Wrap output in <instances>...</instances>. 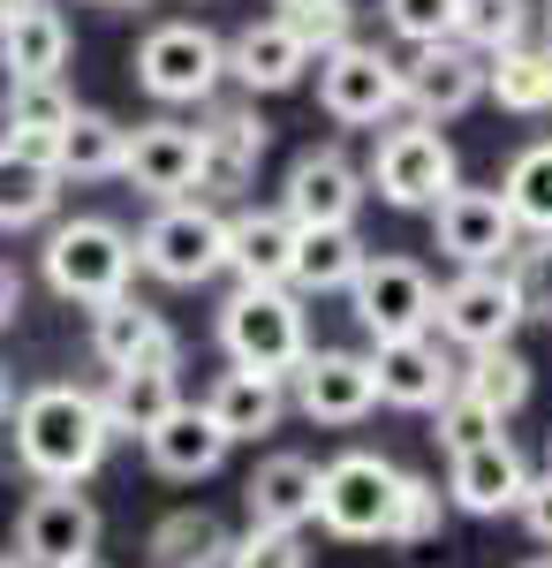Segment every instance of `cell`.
Returning a JSON list of instances; mask_svg holds the SVG:
<instances>
[{
    "instance_id": "6da1fadb",
    "label": "cell",
    "mask_w": 552,
    "mask_h": 568,
    "mask_svg": "<svg viewBox=\"0 0 552 568\" xmlns=\"http://www.w3.org/2000/svg\"><path fill=\"white\" fill-rule=\"evenodd\" d=\"M8 439H16V463L39 485H84L106 463V417H99V394L69 387V379H45L8 409Z\"/></svg>"
},
{
    "instance_id": "7a4b0ae2",
    "label": "cell",
    "mask_w": 552,
    "mask_h": 568,
    "mask_svg": "<svg viewBox=\"0 0 552 568\" xmlns=\"http://www.w3.org/2000/svg\"><path fill=\"white\" fill-rule=\"evenodd\" d=\"M219 349L235 356V372H265V379H296V364L310 356L303 334V296L296 288H235L219 304Z\"/></svg>"
},
{
    "instance_id": "3957f363",
    "label": "cell",
    "mask_w": 552,
    "mask_h": 568,
    "mask_svg": "<svg viewBox=\"0 0 552 568\" xmlns=\"http://www.w3.org/2000/svg\"><path fill=\"white\" fill-rule=\"evenodd\" d=\"M129 273H136V243L114 220L76 213L45 235V281L69 304H114V296H129Z\"/></svg>"
},
{
    "instance_id": "277c9868",
    "label": "cell",
    "mask_w": 552,
    "mask_h": 568,
    "mask_svg": "<svg viewBox=\"0 0 552 568\" xmlns=\"http://www.w3.org/2000/svg\"><path fill=\"white\" fill-rule=\"evenodd\" d=\"M129 243H136V265L167 288H205L213 273H227V213L197 205V197L160 205L144 220V235H129Z\"/></svg>"
},
{
    "instance_id": "5b68a950",
    "label": "cell",
    "mask_w": 552,
    "mask_h": 568,
    "mask_svg": "<svg viewBox=\"0 0 552 568\" xmlns=\"http://www.w3.org/2000/svg\"><path fill=\"white\" fill-rule=\"evenodd\" d=\"M227 77V39L205 23H152L136 39V84L160 106H205Z\"/></svg>"
},
{
    "instance_id": "8992f818",
    "label": "cell",
    "mask_w": 552,
    "mask_h": 568,
    "mask_svg": "<svg viewBox=\"0 0 552 568\" xmlns=\"http://www.w3.org/2000/svg\"><path fill=\"white\" fill-rule=\"evenodd\" d=\"M393 493H401V470L386 455H371V447H348L334 463H318V524L334 530V538H348V546L386 538Z\"/></svg>"
},
{
    "instance_id": "52a82bcc",
    "label": "cell",
    "mask_w": 552,
    "mask_h": 568,
    "mask_svg": "<svg viewBox=\"0 0 552 568\" xmlns=\"http://www.w3.org/2000/svg\"><path fill=\"white\" fill-rule=\"evenodd\" d=\"M371 190H379L393 213H431L454 182H462V168H454V144L439 130H425V122H409V130H386L379 152H371Z\"/></svg>"
},
{
    "instance_id": "ba28073f",
    "label": "cell",
    "mask_w": 552,
    "mask_h": 568,
    "mask_svg": "<svg viewBox=\"0 0 552 568\" xmlns=\"http://www.w3.org/2000/svg\"><path fill=\"white\" fill-rule=\"evenodd\" d=\"M16 561L23 568H84L99 561V508L76 485H39L16 508Z\"/></svg>"
},
{
    "instance_id": "9c48e42d",
    "label": "cell",
    "mask_w": 552,
    "mask_h": 568,
    "mask_svg": "<svg viewBox=\"0 0 552 568\" xmlns=\"http://www.w3.org/2000/svg\"><path fill=\"white\" fill-rule=\"evenodd\" d=\"M431 243H439V258H454L462 273H500L514 258V243H522V227H514L500 190H462L454 182L431 205Z\"/></svg>"
},
{
    "instance_id": "30bf717a",
    "label": "cell",
    "mask_w": 552,
    "mask_h": 568,
    "mask_svg": "<svg viewBox=\"0 0 552 568\" xmlns=\"http://www.w3.org/2000/svg\"><path fill=\"white\" fill-rule=\"evenodd\" d=\"M348 304H356V326L371 342H417V334H431L439 288H431V273L417 258H364Z\"/></svg>"
},
{
    "instance_id": "8fae6325",
    "label": "cell",
    "mask_w": 552,
    "mask_h": 568,
    "mask_svg": "<svg viewBox=\"0 0 552 568\" xmlns=\"http://www.w3.org/2000/svg\"><path fill=\"white\" fill-rule=\"evenodd\" d=\"M265 144H273V130H265V114L257 106H213L205 122H197V205H235L243 190H251V175H257V160H265Z\"/></svg>"
},
{
    "instance_id": "7c38bea8",
    "label": "cell",
    "mask_w": 552,
    "mask_h": 568,
    "mask_svg": "<svg viewBox=\"0 0 552 568\" xmlns=\"http://www.w3.org/2000/svg\"><path fill=\"white\" fill-rule=\"evenodd\" d=\"M318 106L334 114L340 130H371V122H386L393 106H401V61L393 53H379V45H340V53H326L318 61Z\"/></svg>"
},
{
    "instance_id": "4fadbf2b",
    "label": "cell",
    "mask_w": 552,
    "mask_h": 568,
    "mask_svg": "<svg viewBox=\"0 0 552 568\" xmlns=\"http://www.w3.org/2000/svg\"><path fill=\"white\" fill-rule=\"evenodd\" d=\"M431 326H439V342H454L462 356L514 349L522 311H514L508 273H454V281L439 288V304H431Z\"/></svg>"
},
{
    "instance_id": "5bb4252c",
    "label": "cell",
    "mask_w": 552,
    "mask_h": 568,
    "mask_svg": "<svg viewBox=\"0 0 552 568\" xmlns=\"http://www.w3.org/2000/svg\"><path fill=\"white\" fill-rule=\"evenodd\" d=\"M356 205H364V175L340 144H310L280 182V213L296 235L303 227H356Z\"/></svg>"
},
{
    "instance_id": "9a60e30c",
    "label": "cell",
    "mask_w": 552,
    "mask_h": 568,
    "mask_svg": "<svg viewBox=\"0 0 552 568\" xmlns=\"http://www.w3.org/2000/svg\"><path fill=\"white\" fill-rule=\"evenodd\" d=\"M477 99H484V61H477L469 45L439 39V45H417V53L401 61V106H409L425 130L469 114Z\"/></svg>"
},
{
    "instance_id": "2e32d148",
    "label": "cell",
    "mask_w": 552,
    "mask_h": 568,
    "mask_svg": "<svg viewBox=\"0 0 552 568\" xmlns=\"http://www.w3.org/2000/svg\"><path fill=\"white\" fill-rule=\"evenodd\" d=\"M91 356L106 372H182V342L152 304L114 296V304H91Z\"/></svg>"
},
{
    "instance_id": "e0dca14e",
    "label": "cell",
    "mask_w": 552,
    "mask_h": 568,
    "mask_svg": "<svg viewBox=\"0 0 552 568\" xmlns=\"http://www.w3.org/2000/svg\"><path fill=\"white\" fill-rule=\"evenodd\" d=\"M288 387H296V409L310 425H364V417L379 409L371 356H356V349H310Z\"/></svg>"
},
{
    "instance_id": "ac0fdd59",
    "label": "cell",
    "mask_w": 552,
    "mask_h": 568,
    "mask_svg": "<svg viewBox=\"0 0 552 568\" xmlns=\"http://www.w3.org/2000/svg\"><path fill=\"white\" fill-rule=\"evenodd\" d=\"M197 160L205 152L190 122H136L122 152V182L144 190L152 205H182V197H197Z\"/></svg>"
},
{
    "instance_id": "d6986e66",
    "label": "cell",
    "mask_w": 552,
    "mask_h": 568,
    "mask_svg": "<svg viewBox=\"0 0 552 568\" xmlns=\"http://www.w3.org/2000/svg\"><path fill=\"white\" fill-rule=\"evenodd\" d=\"M371 387L393 409H439L447 394L462 387V364L431 334H417V342H371Z\"/></svg>"
},
{
    "instance_id": "ffe728a7",
    "label": "cell",
    "mask_w": 552,
    "mask_h": 568,
    "mask_svg": "<svg viewBox=\"0 0 552 568\" xmlns=\"http://www.w3.org/2000/svg\"><path fill=\"white\" fill-rule=\"evenodd\" d=\"M69 69V16L53 0L0 8V77L8 84H61Z\"/></svg>"
},
{
    "instance_id": "44dd1931",
    "label": "cell",
    "mask_w": 552,
    "mask_h": 568,
    "mask_svg": "<svg viewBox=\"0 0 552 568\" xmlns=\"http://www.w3.org/2000/svg\"><path fill=\"white\" fill-rule=\"evenodd\" d=\"M522 493H530V463L508 433L447 463V500L462 516H508V508H522Z\"/></svg>"
},
{
    "instance_id": "7402d4cb",
    "label": "cell",
    "mask_w": 552,
    "mask_h": 568,
    "mask_svg": "<svg viewBox=\"0 0 552 568\" xmlns=\"http://www.w3.org/2000/svg\"><path fill=\"white\" fill-rule=\"evenodd\" d=\"M243 508H251V530H303L318 524V463L296 455V447H280V455H265L243 485Z\"/></svg>"
},
{
    "instance_id": "603a6c76",
    "label": "cell",
    "mask_w": 552,
    "mask_h": 568,
    "mask_svg": "<svg viewBox=\"0 0 552 568\" xmlns=\"http://www.w3.org/2000/svg\"><path fill=\"white\" fill-rule=\"evenodd\" d=\"M227 273L243 281V288H288V273H296V227L288 213L273 205V213H227Z\"/></svg>"
},
{
    "instance_id": "cb8c5ba5",
    "label": "cell",
    "mask_w": 552,
    "mask_h": 568,
    "mask_svg": "<svg viewBox=\"0 0 552 568\" xmlns=\"http://www.w3.org/2000/svg\"><path fill=\"white\" fill-rule=\"evenodd\" d=\"M303 69H318L310 53L296 45V31L280 23V16H265V23H243L235 39H227V77L251 91H288V84H303Z\"/></svg>"
},
{
    "instance_id": "d4e9b609",
    "label": "cell",
    "mask_w": 552,
    "mask_h": 568,
    "mask_svg": "<svg viewBox=\"0 0 552 568\" xmlns=\"http://www.w3.org/2000/svg\"><path fill=\"white\" fill-rule=\"evenodd\" d=\"M197 409H205V417L219 425V439L235 447V439H265L280 417H288V387L265 379V372H219L213 394H205Z\"/></svg>"
},
{
    "instance_id": "484cf974",
    "label": "cell",
    "mask_w": 552,
    "mask_h": 568,
    "mask_svg": "<svg viewBox=\"0 0 552 568\" xmlns=\"http://www.w3.org/2000/svg\"><path fill=\"white\" fill-rule=\"evenodd\" d=\"M182 409V379L174 372H106V394H99V417L114 439H152Z\"/></svg>"
},
{
    "instance_id": "4316f807",
    "label": "cell",
    "mask_w": 552,
    "mask_h": 568,
    "mask_svg": "<svg viewBox=\"0 0 552 568\" xmlns=\"http://www.w3.org/2000/svg\"><path fill=\"white\" fill-rule=\"evenodd\" d=\"M144 455H152V470L174 485H197V478H213L219 463H227V439H219V425L197 409V402H182L160 433L144 439Z\"/></svg>"
},
{
    "instance_id": "83f0119b",
    "label": "cell",
    "mask_w": 552,
    "mask_h": 568,
    "mask_svg": "<svg viewBox=\"0 0 552 568\" xmlns=\"http://www.w3.org/2000/svg\"><path fill=\"white\" fill-rule=\"evenodd\" d=\"M122 152H129L122 122L99 114V106H76V122L53 136V175L61 182H106V175H122Z\"/></svg>"
},
{
    "instance_id": "f1b7e54d",
    "label": "cell",
    "mask_w": 552,
    "mask_h": 568,
    "mask_svg": "<svg viewBox=\"0 0 552 568\" xmlns=\"http://www.w3.org/2000/svg\"><path fill=\"white\" fill-rule=\"evenodd\" d=\"M364 258H371V251H364V235H356V227H303L288 288H296V296H334V288H356Z\"/></svg>"
},
{
    "instance_id": "f546056e",
    "label": "cell",
    "mask_w": 552,
    "mask_h": 568,
    "mask_svg": "<svg viewBox=\"0 0 552 568\" xmlns=\"http://www.w3.org/2000/svg\"><path fill=\"white\" fill-rule=\"evenodd\" d=\"M0 122H8V136H0V144H16V152H39L45 168H53V136L76 122V99H69V84H8V106H0Z\"/></svg>"
},
{
    "instance_id": "4dcf8cb0",
    "label": "cell",
    "mask_w": 552,
    "mask_h": 568,
    "mask_svg": "<svg viewBox=\"0 0 552 568\" xmlns=\"http://www.w3.org/2000/svg\"><path fill=\"white\" fill-rule=\"evenodd\" d=\"M227 524H219L213 508H174L152 524V561L160 568H227Z\"/></svg>"
},
{
    "instance_id": "1f68e13d",
    "label": "cell",
    "mask_w": 552,
    "mask_h": 568,
    "mask_svg": "<svg viewBox=\"0 0 552 568\" xmlns=\"http://www.w3.org/2000/svg\"><path fill=\"white\" fill-rule=\"evenodd\" d=\"M61 205V175L45 168L39 152L0 144V227H39Z\"/></svg>"
},
{
    "instance_id": "d6a6232c",
    "label": "cell",
    "mask_w": 552,
    "mask_h": 568,
    "mask_svg": "<svg viewBox=\"0 0 552 568\" xmlns=\"http://www.w3.org/2000/svg\"><path fill=\"white\" fill-rule=\"evenodd\" d=\"M530 0H454V45H469L477 61L530 45Z\"/></svg>"
},
{
    "instance_id": "836d02e7",
    "label": "cell",
    "mask_w": 552,
    "mask_h": 568,
    "mask_svg": "<svg viewBox=\"0 0 552 568\" xmlns=\"http://www.w3.org/2000/svg\"><path fill=\"white\" fill-rule=\"evenodd\" d=\"M530 387H538V364H530L522 349H484V356H469V364H462V394H469V402H484L500 425L530 402Z\"/></svg>"
},
{
    "instance_id": "e575fe53",
    "label": "cell",
    "mask_w": 552,
    "mask_h": 568,
    "mask_svg": "<svg viewBox=\"0 0 552 568\" xmlns=\"http://www.w3.org/2000/svg\"><path fill=\"white\" fill-rule=\"evenodd\" d=\"M500 197H508V213H514V227H522V235H552V136L522 144V152L508 160Z\"/></svg>"
},
{
    "instance_id": "d590c367",
    "label": "cell",
    "mask_w": 552,
    "mask_h": 568,
    "mask_svg": "<svg viewBox=\"0 0 552 568\" xmlns=\"http://www.w3.org/2000/svg\"><path fill=\"white\" fill-rule=\"evenodd\" d=\"M484 99H500L508 114H545V106H552L545 45H514V53H492V61H484Z\"/></svg>"
},
{
    "instance_id": "8d00e7d4",
    "label": "cell",
    "mask_w": 552,
    "mask_h": 568,
    "mask_svg": "<svg viewBox=\"0 0 552 568\" xmlns=\"http://www.w3.org/2000/svg\"><path fill=\"white\" fill-rule=\"evenodd\" d=\"M280 23L296 31V45L310 53V61H326V53H340V45H356V0H288Z\"/></svg>"
},
{
    "instance_id": "74e56055",
    "label": "cell",
    "mask_w": 552,
    "mask_h": 568,
    "mask_svg": "<svg viewBox=\"0 0 552 568\" xmlns=\"http://www.w3.org/2000/svg\"><path fill=\"white\" fill-rule=\"evenodd\" d=\"M500 273H508V288H514V311L552 326V235H522Z\"/></svg>"
},
{
    "instance_id": "f35d334b",
    "label": "cell",
    "mask_w": 552,
    "mask_h": 568,
    "mask_svg": "<svg viewBox=\"0 0 552 568\" xmlns=\"http://www.w3.org/2000/svg\"><path fill=\"white\" fill-rule=\"evenodd\" d=\"M439 516H447V493L431 478H409L401 470V493H393V524H386V546H431L439 538Z\"/></svg>"
},
{
    "instance_id": "ab89813d",
    "label": "cell",
    "mask_w": 552,
    "mask_h": 568,
    "mask_svg": "<svg viewBox=\"0 0 552 568\" xmlns=\"http://www.w3.org/2000/svg\"><path fill=\"white\" fill-rule=\"evenodd\" d=\"M431 425H439V447H447V463H454V455H469V447H484V439H500V417H492V409H484V402H469L462 387L447 394V402H439V409H431Z\"/></svg>"
},
{
    "instance_id": "60d3db41",
    "label": "cell",
    "mask_w": 552,
    "mask_h": 568,
    "mask_svg": "<svg viewBox=\"0 0 552 568\" xmlns=\"http://www.w3.org/2000/svg\"><path fill=\"white\" fill-rule=\"evenodd\" d=\"M379 16H386V31L409 45L454 39V0H379Z\"/></svg>"
},
{
    "instance_id": "b9f144b4",
    "label": "cell",
    "mask_w": 552,
    "mask_h": 568,
    "mask_svg": "<svg viewBox=\"0 0 552 568\" xmlns=\"http://www.w3.org/2000/svg\"><path fill=\"white\" fill-rule=\"evenodd\" d=\"M227 568H310V538L303 530H243L227 546Z\"/></svg>"
},
{
    "instance_id": "7bdbcfd3",
    "label": "cell",
    "mask_w": 552,
    "mask_h": 568,
    "mask_svg": "<svg viewBox=\"0 0 552 568\" xmlns=\"http://www.w3.org/2000/svg\"><path fill=\"white\" fill-rule=\"evenodd\" d=\"M514 516L530 524L538 546H552V478H530V493H522V508H514Z\"/></svg>"
},
{
    "instance_id": "ee69618b",
    "label": "cell",
    "mask_w": 552,
    "mask_h": 568,
    "mask_svg": "<svg viewBox=\"0 0 552 568\" xmlns=\"http://www.w3.org/2000/svg\"><path fill=\"white\" fill-rule=\"evenodd\" d=\"M16 311H23V273L0 265V326H16Z\"/></svg>"
},
{
    "instance_id": "f6af8a7d",
    "label": "cell",
    "mask_w": 552,
    "mask_h": 568,
    "mask_svg": "<svg viewBox=\"0 0 552 568\" xmlns=\"http://www.w3.org/2000/svg\"><path fill=\"white\" fill-rule=\"evenodd\" d=\"M8 409H16V402H8V364H0V417H8Z\"/></svg>"
},
{
    "instance_id": "bcb514c9",
    "label": "cell",
    "mask_w": 552,
    "mask_h": 568,
    "mask_svg": "<svg viewBox=\"0 0 552 568\" xmlns=\"http://www.w3.org/2000/svg\"><path fill=\"white\" fill-rule=\"evenodd\" d=\"M91 8H136V0H91Z\"/></svg>"
},
{
    "instance_id": "7dc6e473",
    "label": "cell",
    "mask_w": 552,
    "mask_h": 568,
    "mask_svg": "<svg viewBox=\"0 0 552 568\" xmlns=\"http://www.w3.org/2000/svg\"><path fill=\"white\" fill-rule=\"evenodd\" d=\"M522 568H552V554H538V561H522Z\"/></svg>"
},
{
    "instance_id": "c3c4849f",
    "label": "cell",
    "mask_w": 552,
    "mask_h": 568,
    "mask_svg": "<svg viewBox=\"0 0 552 568\" xmlns=\"http://www.w3.org/2000/svg\"><path fill=\"white\" fill-rule=\"evenodd\" d=\"M0 568H23V561H16V554H0Z\"/></svg>"
},
{
    "instance_id": "681fc988",
    "label": "cell",
    "mask_w": 552,
    "mask_h": 568,
    "mask_svg": "<svg viewBox=\"0 0 552 568\" xmlns=\"http://www.w3.org/2000/svg\"><path fill=\"white\" fill-rule=\"evenodd\" d=\"M545 69H552V45H545ZM545 114H552V106H545Z\"/></svg>"
},
{
    "instance_id": "f907efd6",
    "label": "cell",
    "mask_w": 552,
    "mask_h": 568,
    "mask_svg": "<svg viewBox=\"0 0 552 568\" xmlns=\"http://www.w3.org/2000/svg\"><path fill=\"white\" fill-rule=\"evenodd\" d=\"M545 478H552V447H545Z\"/></svg>"
},
{
    "instance_id": "816d5d0a",
    "label": "cell",
    "mask_w": 552,
    "mask_h": 568,
    "mask_svg": "<svg viewBox=\"0 0 552 568\" xmlns=\"http://www.w3.org/2000/svg\"><path fill=\"white\" fill-rule=\"evenodd\" d=\"M0 8H23V0H0Z\"/></svg>"
},
{
    "instance_id": "f5cc1de1",
    "label": "cell",
    "mask_w": 552,
    "mask_h": 568,
    "mask_svg": "<svg viewBox=\"0 0 552 568\" xmlns=\"http://www.w3.org/2000/svg\"><path fill=\"white\" fill-rule=\"evenodd\" d=\"M545 23H552V0H545Z\"/></svg>"
},
{
    "instance_id": "db71d44e",
    "label": "cell",
    "mask_w": 552,
    "mask_h": 568,
    "mask_svg": "<svg viewBox=\"0 0 552 568\" xmlns=\"http://www.w3.org/2000/svg\"><path fill=\"white\" fill-rule=\"evenodd\" d=\"M84 568H106V561H84Z\"/></svg>"
},
{
    "instance_id": "11a10c76",
    "label": "cell",
    "mask_w": 552,
    "mask_h": 568,
    "mask_svg": "<svg viewBox=\"0 0 552 568\" xmlns=\"http://www.w3.org/2000/svg\"><path fill=\"white\" fill-rule=\"evenodd\" d=\"M273 8H288V0H273Z\"/></svg>"
}]
</instances>
